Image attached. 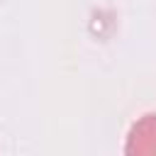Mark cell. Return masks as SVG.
Wrapping results in <instances>:
<instances>
[{"label": "cell", "instance_id": "cell-1", "mask_svg": "<svg viewBox=\"0 0 156 156\" xmlns=\"http://www.w3.org/2000/svg\"><path fill=\"white\" fill-rule=\"evenodd\" d=\"M124 156H156V112L139 117L129 127Z\"/></svg>", "mask_w": 156, "mask_h": 156}]
</instances>
